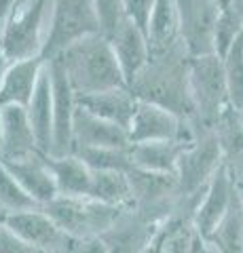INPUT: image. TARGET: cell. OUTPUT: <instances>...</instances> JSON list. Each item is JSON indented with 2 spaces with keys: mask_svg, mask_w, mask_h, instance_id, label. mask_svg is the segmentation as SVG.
<instances>
[{
  "mask_svg": "<svg viewBox=\"0 0 243 253\" xmlns=\"http://www.w3.org/2000/svg\"><path fill=\"white\" fill-rule=\"evenodd\" d=\"M188 63L191 55L182 42L167 51L150 53V59L129 83V89L138 99L159 104L191 121L193 101L188 91Z\"/></svg>",
  "mask_w": 243,
  "mask_h": 253,
  "instance_id": "1",
  "label": "cell"
},
{
  "mask_svg": "<svg viewBox=\"0 0 243 253\" xmlns=\"http://www.w3.org/2000/svg\"><path fill=\"white\" fill-rule=\"evenodd\" d=\"M55 57L59 59L76 95H87L112 86H127L112 46L101 32L72 42Z\"/></svg>",
  "mask_w": 243,
  "mask_h": 253,
  "instance_id": "2",
  "label": "cell"
},
{
  "mask_svg": "<svg viewBox=\"0 0 243 253\" xmlns=\"http://www.w3.org/2000/svg\"><path fill=\"white\" fill-rule=\"evenodd\" d=\"M188 91H191L193 101V126L194 129H214L220 114L231 106L220 55L205 53L191 57Z\"/></svg>",
  "mask_w": 243,
  "mask_h": 253,
  "instance_id": "3",
  "label": "cell"
},
{
  "mask_svg": "<svg viewBox=\"0 0 243 253\" xmlns=\"http://www.w3.org/2000/svg\"><path fill=\"white\" fill-rule=\"evenodd\" d=\"M222 156L214 129H194V137L182 148L176 165L180 194L186 203L197 205L201 192L220 169Z\"/></svg>",
  "mask_w": 243,
  "mask_h": 253,
  "instance_id": "4",
  "label": "cell"
},
{
  "mask_svg": "<svg viewBox=\"0 0 243 253\" xmlns=\"http://www.w3.org/2000/svg\"><path fill=\"white\" fill-rule=\"evenodd\" d=\"M51 0H21L0 32V51L9 61L41 57Z\"/></svg>",
  "mask_w": 243,
  "mask_h": 253,
  "instance_id": "5",
  "label": "cell"
},
{
  "mask_svg": "<svg viewBox=\"0 0 243 253\" xmlns=\"http://www.w3.org/2000/svg\"><path fill=\"white\" fill-rule=\"evenodd\" d=\"M96 32H99V19L93 0H51L41 57L45 61L55 57L66 46Z\"/></svg>",
  "mask_w": 243,
  "mask_h": 253,
  "instance_id": "6",
  "label": "cell"
},
{
  "mask_svg": "<svg viewBox=\"0 0 243 253\" xmlns=\"http://www.w3.org/2000/svg\"><path fill=\"white\" fill-rule=\"evenodd\" d=\"M43 209L57 221V226L70 236L101 234L116 219L125 207L104 205L91 196H64L57 194Z\"/></svg>",
  "mask_w": 243,
  "mask_h": 253,
  "instance_id": "7",
  "label": "cell"
},
{
  "mask_svg": "<svg viewBox=\"0 0 243 253\" xmlns=\"http://www.w3.org/2000/svg\"><path fill=\"white\" fill-rule=\"evenodd\" d=\"M127 175L131 184V207L152 219L163 221L182 205H193L186 203L180 194L176 173H156L133 167L127 171Z\"/></svg>",
  "mask_w": 243,
  "mask_h": 253,
  "instance_id": "8",
  "label": "cell"
},
{
  "mask_svg": "<svg viewBox=\"0 0 243 253\" xmlns=\"http://www.w3.org/2000/svg\"><path fill=\"white\" fill-rule=\"evenodd\" d=\"M129 144L136 141H159V139H178L191 141L194 137V126L180 114L163 108L152 101L138 99L131 123L127 126Z\"/></svg>",
  "mask_w": 243,
  "mask_h": 253,
  "instance_id": "9",
  "label": "cell"
},
{
  "mask_svg": "<svg viewBox=\"0 0 243 253\" xmlns=\"http://www.w3.org/2000/svg\"><path fill=\"white\" fill-rule=\"evenodd\" d=\"M178 30L191 57L214 53V28L220 15L218 0H174Z\"/></svg>",
  "mask_w": 243,
  "mask_h": 253,
  "instance_id": "10",
  "label": "cell"
},
{
  "mask_svg": "<svg viewBox=\"0 0 243 253\" xmlns=\"http://www.w3.org/2000/svg\"><path fill=\"white\" fill-rule=\"evenodd\" d=\"M159 226V219H152L129 205L121 209L116 219L99 236L110 253H150Z\"/></svg>",
  "mask_w": 243,
  "mask_h": 253,
  "instance_id": "11",
  "label": "cell"
},
{
  "mask_svg": "<svg viewBox=\"0 0 243 253\" xmlns=\"http://www.w3.org/2000/svg\"><path fill=\"white\" fill-rule=\"evenodd\" d=\"M45 63L51 78V99H53L51 154H68L72 152V121L76 112V93L70 86L66 72L57 57L47 59Z\"/></svg>",
  "mask_w": 243,
  "mask_h": 253,
  "instance_id": "12",
  "label": "cell"
},
{
  "mask_svg": "<svg viewBox=\"0 0 243 253\" xmlns=\"http://www.w3.org/2000/svg\"><path fill=\"white\" fill-rule=\"evenodd\" d=\"M4 224L28 245L43 253H66L70 234L57 226L43 207L17 211L4 217Z\"/></svg>",
  "mask_w": 243,
  "mask_h": 253,
  "instance_id": "13",
  "label": "cell"
},
{
  "mask_svg": "<svg viewBox=\"0 0 243 253\" xmlns=\"http://www.w3.org/2000/svg\"><path fill=\"white\" fill-rule=\"evenodd\" d=\"M106 38L112 46L116 61H119L125 83L129 86V83L140 74V70L150 59V46H148L146 32L136 26L129 17H125Z\"/></svg>",
  "mask_w": 243,
  "mask_h": 253,
  "instance_id": "14",
  "label": "cell"
},
{
  "mask_svg": "<svg viewBox=\"0 0 243 253\" xmlns=\"http://www.w3.org/2000/svg\"><path fill=\"white\" fill-rule=\"evenodd\" d=\"M193 205H182L161 221L150 253H199L203 236L193 221Z\"/></svg>",
  "mask_w": 243,
  "mask_h": 253,
  "instance_id": "15",
  "label": "cell"
},
{
  "mask_svg": "<svg viewBox=\"0 0 243 253\" xmlns=\"http://www.w3.org/2000/svg\"><path fill=\"white\" fill-rule=\"evenodd\" d=\"M235 194H237V186H235L231 175L220 165V169L209 179V184L201 192L199 201L193 209V221L197 226V230L201 232V236H207L211 228L220 221L226 209L231 207Z\"/></svg>",
  "mask_w": 243,
  "mask_h": 253,
  "instance_id": "16",
  "label": "cell"
},
{
  "mask_svg": "<svg viewBox=\"0 0 243 253\" xmlns=\"http://www.w3.org/2000/svg\"><path fill=\"white\" fill-rule=\"evenodd\" d=\"M129 133L127 129L104 121L96 114L87 112L76 104L72 121V152L83 148H127Z\"/></svg>",
  "mask_w": 243,
  "mask_h": 253,
  "instance_id": "17",
  "label": "cell"
},
{
  "mask_svg": "<svg viewBox=\"0 0 243 253\" xmlns=\"http://www.w3.org/2000/svg\"><path fill=\"white\" fill-rule=\"evenodd\" d=\"M0 161L13 173V177L19 181L21 188L32 196L36 205L43 207L57 196L55 181H53L49 165H47V154L34 152L19 158H0Z\"/></svg>",
  "mask_w": 243,
  "mask_h": 253,
  "instance_id": "18",
  "label": "cell"
},
{
  "mask_svg": "<svg viewBox=\"0 0 243 253\" xmlns=\"http://www.w3.org/2000/svg\"><path fill=\"white\" fill-rule=\"evenodd\" d=\"M76 104L85 108L87 112L104 118V121H110L123 126V129H127L138 104V97L131 93L129 86H112V89L87 95H76Z\"/></svg>",
  "mask_w": 243,
  "mask_h": 253,
  "instance_id": "19",
  "label": "cell"
},
{
  "mask_svg": "<svg viewBox=\"0 0 243 253\" xmlns=\"http://www.w3.org/2000/svg\"><path fill=\"white\" fill-rule=\"evenodd\" d=\"M45 68L43 57H26L11 61L0 81V108L2 106H23L30 101Z\"/></svg>",
  "mask_w": 243,
  "mask_h": 253,
  "instance_id": "20",
  "label": "cell"
},
{
  "mask_svg": "<svg viewBox=\"0 0 243 253\" xmlns=\"http://www.w3.org/2000/svg\"><path fill=\"white\" fill-rule=\"evenodd\" d=\"M218 146H220L222 167L237 188H243V125L241 114L229 106L214 125Z\"/></svg>",
  "mask_w": 243,
  "mask_h": 253,
  "instance_id": "21",
  "label": "cell"
},
{
  "mask_svg": "<svg viewBox=\"0 0 243 253\" xmlns=\"http://www.w3.org/2000/svg\"><path fill=\"white\" fill-rule=\"evenodd\" d=\"M26 114L30 126L34 131L38 150L43 154H51L53 146V99H51V78L47 63L41 72V78L36 83V89L32 93V97L26 104Z\"/></svg>",
  "mask_w": 243,
  "mask_h": 253,
  "instance_id": "22",
  "label": "cell"
},
{
  "mask_svg": "<svg viewBox=\"0 0 243 253\" xmlns=\"http://www.w3.org/2000/svg\"><path fill=\"white\" fill-rule=\"evenodd\" d=\"M2 146L0 158H19L41 152L23 106H2Z\"/></svg>",
  "mask_w": 243,
  "mask_h": 253,
  "instance_id": "23",
  "label": "cell"
},
{
  "mask_svg": "<svg viewBox=\"0 0 243 253\" xmlns=\"http://www.w3.org/2000/svg\"><path fill=\"white\" fill-rule=\"evenodd\" d=\"M47 165L55 181L57 194L64 196H87L91 184V167L74 152L47 154Z\"/></svg>",
  "mask_w": 243,
  "mask_h": 253,
  "instance_id": "24",
  "label": "cell"
},
{
  "mask_svg": "<svg viewBox=\"0 0 243 253\" xmlns=\"http://www.w3.org/2000/svg\"><path fill=\"white\" fill-rule=\"evenodd\" d=\"M188 141L159 139V141H136L129 144L131 165L136 169L156 171V173H176V165L182 148Z\"/></svg>",
  "mask_w": 243,
  "mask_h": 253,
  "instance_id": "25",
  "label": "cell"
},
{
  "mask_svg": "<svg viewBox=\"0 0 243 253\" xmlns=\"http://www.w3.org/2000/svg\"><path fill=\"white\" fill-rule=\"evenodd\" d=\"M146 38L150 53L167 51L171 46L180 44V30H178V15L174 0H154L152 13L148 17Z\"/></svg>",
  "mask_w": 243,
  "mask_h": 253,
  "instance_id": "26",
  "label": "cell"
},
{
  "mask_svg": "<svg viewBox=\"0 0 243 253\" xmlns=\"http://www.w3.org/2000/svg\"><path fill=\"white\" fill-rule=\"evenodd\" d=\"M203 241L211 245L218 253H243V201L239 188L231 207L211 228V232L203 236Z\"/></svg>",
  "mask_w": 243,
  "mask_h": 253,
  "instance_id": "27",
  "label": "cell"
},
{
  "mask_svg": "<svg viewBox=\"0 0 243 253\" xmlns=\"http://www.w3.org/2000/svg\"><path fill=\"white\" fill-rule=\"evenodd\" d=\"M87 196L104 205H112V207H129L131 184L127 171L91 169V184Z\"/></svg>",
  "mask_w": 243,
  "mask_h": 253,
  "instance_id": "28",
  "label": "cell"
},
{
  "mask_svg": "<svg viewBox=\"0 0 243 253\" xmlns=\"http://www.w3.org/2000/svg\"><path fill=\"white\" fill-rule=\"evenodd\" d=\"M229 101L235 112L243 114V32L235 38L231 49L222 55Z\"/></svg>",
  "mask_w": 243,
  "mask_h": 253,
  "instance_id": "29",
  "label": "cell"
},
{
  "mask_svg": "<svg viewBox=\"0 0 243 253\" xmlns=\"http://www.w3.org/2000/svg\"><path fill=\"white\" fill-rule=\"evenodd\" d=\"M34 207H41V205L34 203L32 196L21 188L19 181L13 177V173L0 161V211L4 213V217L11 215V213L34 209Z\"/></svg>",
  "mask_w": 243,
  "mask_h": 253,
  "instance_id": "30",
  "label": "cell"
},
{
  "mask_svg": "<svg viewBox=\"0 0 243 253\" xmlns=\"http://www.w3.org/2000/svg\"><path fill=\"white\" fill-rule=\"evenodd\" d=\"M91 169H114V171H129L133 169L129 146L127 148H83L74 150Z\"/></svg>",
  "mask_w": 243,
  "mask_h": 253,
  "instance_id": "31",
  "label": "cell"
},
{
  "mask_svg": "<svg viewBox=\"0 0 243 253\" xmlns=\"http://www.w3.org/2000/svg\"><path fill=\"white\" fill-rule=\"evenodd\" d=\"M241 32H243V21L239 17V13L235 11V6L233 4L222 6L214 28V53L222 57Z\"/></svg>",
  "mask_w": 243,
  "mask_h": 253,
  "instance_id": "32",
  "label": "cell"
},
{
  "mask_svg": "<svg viewBox=\"0 0 243 253\" xmlns=\"http://www.w3.org/2000/svg\"><path fill=\"white\" fill-rule=\"evenodd\" d=\"M66 253H110L108 245L99 234L91 236H70Z\"/></svg>",
  "mask_w": 243,
  "mask_h": 253,
  "instance_id": "33",
  "label": "cell"
},
{
  "mask_svg": "<svg viewBox=\"0 0 243 253\" xmlns=\"http://www.w3.org/2000/svg\"><path fill=\"white\" fill-rule=\"evenodd\" d=\"M0 253H43L34 249L32 245H28L23 239H19L9 226L0 224Z\"/></svg>",
  "mask_w": 243,
  "mask_h": 253,
  "instance_id": "34",
  "label": "cell"
},
{
  "mask_svg": "<svg viewBox=\"0 0 243 253\" xmlns=\"http://www.w3.org/2000/svg\"><path fill=\"white\" fill-rule=\"evenodd\" d=\"M152 4H154V0H123L125 15L144 32L148 26V17H150V13H152Z\"/></svg>",
  "mask_w": 243,
  "mask_h": 253,
  "instance_id": "35",
  "label": "cell"
},
{
  "mask_svg": "<svg viewBox=\"0 0 243 253\" xmlns=\"http://www.w3.org/2000/svg\"><path fill=\"white\" fill-rule=\"evenodd\" d=\"M9 63H11V61L4 57V53H2V51H0V81H2V76H4V70L9 68Z\"/></svg>",
  "mask_w": 243,
  "mask_h": 253,
  "instance_id": "36",
  "label": "cell"
},
{
  "mask_svg": "<svg viewBox=\"0 0 243 253\" xmlns=\"http://www.w3.org/2000/svg\"><path fill=\"white\" fill-rule=\"evenodd\" d=\"M199 253H218L214 247H211V245H207L205 241H203V245H201V249H199Z\"/></svg>",
  "mask_w": 243,
  "mask_h": 253,
  "instance_id": "37",
  "label": "cell"
},
{
  "mask_svg": "<svg viewBox=\"0 0 243 253\" xmlns=\"http://www.w3.org/2000/svg\"><path fill=\"white\" fill-rule=\"evenodd\" d=\"M0 146H2V110H0Z\"/></svg>",
  "mask_w": 243,
  "mask_h": 253,
  "instance_id": "38",
  "label": "cell"
},
{
  "mask_svg": "<svg viewBox=\"0 0 243 253\" xmlns=\"http://www.w3.org/2000/svg\"><path fill=\"white\" fill-rule=\"evenodd\" d=\"M218 2H220V6H231L233 0H218Z\"/></svg>",
  "mask_w": 243,
  "mask_h": 253,
  "instance_id": "39",
  "label": "cell"
},
{
  "mask_svg": "<svg viewBox=\"0 0 243 253\" xmlns=\"http://www.w3.org/2000/svg\"><path fill=\"white\" fill-rule=\"evenodd\" d=\"M2 221H4V213L0 211V224H2Z\"/></svg>",
  "mask_w": 243,
  "mask_h": 253,
  "instance_id": "40",
  "label": "cell"
},
{
  "mask_svg": "<svg viewBox=\"0 0 243 253\" xmlns=\"http://www.w3.org/2000/svg\"><path fill=\"white\" fill-rule=\"evenodd\" d=\"M239 194H241V201H243V188H239Z\"/></svg>",
  "mask_w": 243,
  "mask_h": 253,
  "instance_id": "41",
  "label": "cell"
}]
</instances>
